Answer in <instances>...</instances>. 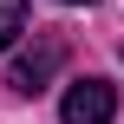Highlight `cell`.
Instances as JSON below:
<instances>
[{"instance_id":"obj_4","label":"cell","mask_w":124,"mask_h":124,"mask_svg":"<svg viewBox=\"0 0 124 124\" xmlns=\"http://www.w3.org/2000/svg\"><path fill=\"white\" fill-rule=\"evenodd\" d=\"M72 7H85V0H72Z\"/></svg>"},{"instance_id":"obj_1","label":"cell","mask_w":124,"mask_h":124,"mask_svg":"<svg viewBox=\"0 0 124 124\" xmlns=\"http://www.w3.org/2000/svg\"><path fill=\"white\" fill-rule=\"evenodd\" d=\"M59 65H65V39H59V33H39V39H33V46L13 59L7 85H13L20 98H39V92L52 85V72H59Z\"/></svg>"},{"instance_id":"obj_3","label":"cell","mask_w":124,"mask_h":124,"mask_svg":"<svg viewBox=\"0 0 124 124\" xmlns=\"http://www.w3.org/2000/svg\"><path fill=\"white\" fill-rule=\"evenodd\" d=\"M26 33V0H0V52Z\"/></svg>"},{"instance_id":"obj_2","label":"cell","mask_w":124,"mask_h":124,"mask_svg":"<svg viewBox=\"0 0 124 124\" xmlns=\"http://www.w3.org/2000/svg\"><path fill=\"white\" fill-rule=\"evenodd\" d=\"M59 118L65 124H111L118 118V85H111V78H78V85H65Z\"/></svg>"}]
</instances>
